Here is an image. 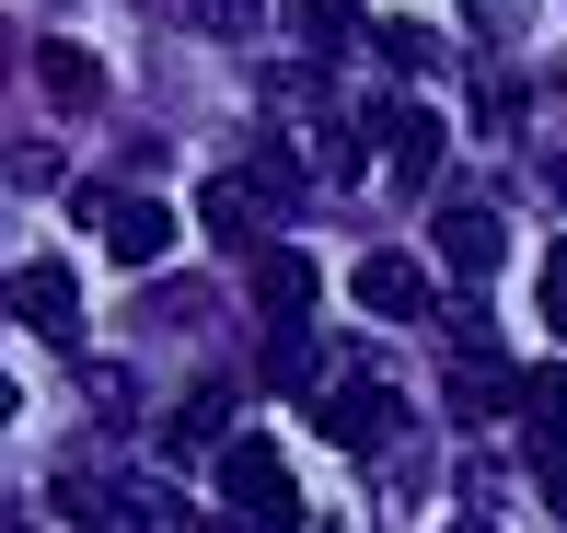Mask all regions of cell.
I'll list each match as a JSON object with an SVG mask.
<instances>
[{
    "mask_svg": "<svg viewBox=\"0 0 567 533\" xmlns=\"http://www.w3.org/2000/svg\"><path fill=\"white\" fill-rule=\"evenodd\" d=\"M290 209H301V163H278V151H244V163H220V174H209V197H197V233H209V244H255V256H267Z\"/></svg>",
    "mask_w": 567,
    "mask_h": 533,
    "instance_id": "6da1fadb",
    "label": "cell"
},
{
    "mask_svg": "<svg viewBox=\"0 0 567 533\" xmlns=\"http://www.w3.org/2000/svg\"><path fill=\"white\" fill-rule=\"evenodd\" d=\"M220 499H231V511H255V522H301L290 452H278L267 429H231V452H220Z\"/></svg>",
    "mask_w": 567,
    "mask_h": 533,
    "instance_id": "7a4b0ae2",
    "label": "cell"
},
{
    "mask_svg": "<svg viewBox=\"0 0 567 533\" xmlns=\"http://www.w3.org/2000/svg\"><path fill=\"white\" fill-rule=\"evenodd\" d=\"M313 429H324V441H348V452H371L382 429H405V406H394V383H382V371H348V383L313 394Z\"/></svg>",
    "mask_w": 567,
    "mask_h": 533,
    "instance_id": "3957f363",
    "label": "cell"
},
{
    "mask_svg": "<svg viewBox=\"0 0 567 533\" xmlns=\"http://www.w3.org/2000/svg\"><path fill=\"white\" fill-rule=\"evenodd\" d=\"M348 290H359V314H371V325H417L429 301H441V290H429V267L405 256V244H382V256H359V278H348Z\"/></svg>",
    "mask_w": 567,
    "mask_h": 533,
    "instance_id": "277c9868",
    "label": "cell"
},
{
    "mask_svg": "<svg viewBox=\"0 0 567 533\" xmlns=\"http://www.w3.org/2000/svg\"><path fill=\"white\" fill-rule=\"evenodd\" d=\"M382 151V174H394V186H429V174H441V116L429 105H371V129H359Z\"/></svg>",
    "mask_w": 567,
    "mask_h": 533,
    "instance_id": "5b68a950",
    "label": "cell"
},
{
    "mask_svg": "<svg viewBox=\"0 0 567 533\" xmlns=\"http://www.w3.org/2000/svg\"><path fill=\"white\" fill-rule=\"evenodd\" d=\"M498 256H509L498 209H486V197H452V209H441V267L463 278V290H486V278H498Z\"/></svg>",
    "mask_w": 567,
    "mask_h": 533,
    "instance_id": "8992f818",
    "label": "cell"
},
{
    "mask_svg": "<svg viewBox=\"0 0 567 533\" xmlns=\"http://www.w3.org/2000/svg\"><path fill=\"white\" fill-rule=\"evenodd\" d=\"M498 406H522V371L486 348V325L463 314V360H452V418H498Z\"/></svg>",
    "mask_w": 567,
    "mask_h": 533,
    "instance_id": "52a82bcc",
    "label": "cell"
},
{
    "mask_svg": "<svg viewBox=\"0 0 567 533\" xmlns=\"http://www.w3.org/2000/svg\"><path fill=\"white\" fill-rule=\"evenodd\" d=\"M12 325H35V337L82 348V290H70V267H59V256H35V267L12 278Z\"/></svg>",
    "mask_w": 567,
    "mask_h": 533,
    "instance_id": "ba28073f",
    "label": "cell"
},
{
    "mask_svg": "<svg viewBox=\"0 0 567 533\" xmlns=\"http://www.w3.org/2000/svg\"><path fill=\"white\" fill-rule=\"evenodd\" d=\"M313 256H301V244H267V256H255V314L278 325V337H290V325H313Z\"/></svg>",
    "mask_w": 567,
    "mask_h": 533,
    "instance_id": "9c48e42d",
    "label": "cell"
},
{
    "mask_svg": "<svg viewBox=\"0 0 567 533\" xmlns=\"http://www.w3.org/2000/svg\"><path fill=\"white\" fill-rule=\"evenodd\" d=\"M105 244H116V267H163L174 256V209L163 197H105Z\"/></svg>",
    "mask_w": 567,
    "mask_h": 533,
    "instance_id": "30bf717a",
    "label": "cell"
},
{
    "mask_svg": "<svg viewBox=\"0 0 567 533\" xmlns=\"http://www.w3.org/2000/svg\"><path fill=\"white\" fill-rule=\"evenodd\" d=\"M35 82H47V105H59V116H93V105H105V70H93V47H70V35L35 47Z\"/></svg>",
    "mask_w": 567,
    "mask_h": 533,
    "instance_id": "8fae6325",
    "label": "cell"
},
{
    "mask_svg": "<svg viewBox=\"0 0 567 533\" xmlns=\"http://www.w3.org/2000/svg\"><path fill=\"white\" fill-rule=\"evenodd\" d=\"M267 383H278V394H324V348H313V325L267 337Z\"/></svg>",
    "mask_w": 567,
    "mask_h": 533,
    "instance_id": "7c38bea8",
    "label": "cell"
},
{
    "mask_svg": "<svg viewBox=\"0 0 567 533\" xmlns=\"http://www.w3.org/2000/svg\"><path fill=\"white\" fill-rule=\"evenodd\" d=\"M522 418L533 429H567V360H533L522 371Z\"/></svg>",
    "mask_w": 567,
    "mask_h": 533,
    "instance_id": "4fadbf2b",
    "label": "cell"
},
{
    "mask_svg": "<svg viewBox=\"0 0 567 533\" xmlns=\"http://www.w3.org/2000/svg\"><path fill=\"white\" fill-rule=\"evenodd\" d=\"M533 488H545V511L567 522V429H533Z\"/></svg>",
    "mask_w": 567,
    "mask_h": 533,
    "instance_id": "5bb4252c",
    "label": "cell"
},
{
    "mask_svg": "<svg viewBox=\"0 0 567 533\" xmlns=\"http://www.w3.org/2000/svg\"><path fill=\"white\" fill-rule=\"evenodd\" d=\"M371 59H394V70H429V59H441V47H429L417 23H382V35H371Z\"/></svg>",
    "mask_w": 567,
    "mask_h": 533,
    "instance_id": "9a60e30c",
    "label": "cell"
},
{
    "mask_svg": "<svg viewBox=\"0 0 567 533\" xmlns=\"http://www.w3.org/2000/svg\"><path fill=\"white\" fill-rule=\"evenodd\" d=\"M197 23H209V35H255V12H267V0H186Z\"/></svg>",
    "mask_w": 567,
    "mask_h": 533,
    "instance_id": "2e32d148",
    "label": "cell"
},
{
    "mask_svg": "<svg viewBox=\"0 0 567 533\" xmlns=\"http://www.w3.org/2000/svg\"><path fill=\"white\" fill-rule=\"evenodd\" d=\"M545 325H556V337H567V244H556V256H545Z\"/></svg>",
    "mask_w": 567,
    "mask_h": 533,
    "instance_id": "e0dca14e",
    "label": "cell"
},
{
    "mask_svg": "<svg viewBox=\"0 0 567 533\" xmlns=\"http://www.w3.org/2000/svg\"><path fill=\"white\" fill-rule=\"evenodd\" d=\"M313 35L337 47V35H359V0H313Z\"/></svg>",
    "mask_w": 567,
    "mask_h": 533,
    "instance_id": "ac0fdd59",
    "label": "cell"
},
{
    "mask_svg": "<svg viewBox=\"0 0 567 533\" xmlns=\"http://www.w3.org/2000/svg\"><path fill=\"white\" fill-rule=\"evenodd\" d=\"M197 533H278V522H255V511H209Z\"/></svg>",
    "mask_w": 567,
    "mask_h": 533,
    "instance_id": "d6986e66",
    "label": "cell"
},
{
    "mask_svg": "<svg viewBox=\"0 0 567 533\" xmlns=\"http://www.w3.org/2000/svg\"><path fill=\"white\" fill-rule=\"evenodd\" d=\"M545 174H556V209H567V151H556V163H545Z\"/></svg>",
    "mask_w": 567,
    "mask_h": 533,
    "instance_id": "ffe728a7",
    "label": "cell"
},
{
    "mask_svg": "<svg viewBox=\"0 0 567 533\" xmlns=\"http://www.w3.org/2000/svg\"><path fill=\"white\" fill-rule=\"evenodd\" d=\"M452 533H498V522H452Z\"/></svg>",
    "mask_w": 567,
    "mask_h": 533,
    "instance_id": "44dd1931",
    "label": "cell"
}]
</instances>
